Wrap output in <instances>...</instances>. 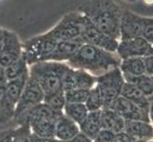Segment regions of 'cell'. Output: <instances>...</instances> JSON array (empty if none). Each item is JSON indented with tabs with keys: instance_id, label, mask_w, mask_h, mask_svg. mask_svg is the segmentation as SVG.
Listing matches in <instances>:
<instances>
[{
	"instance_id": "obj_1",
	"label": "cell",
	"mask_w": 153,
	"mask_h": 142,
	"mask_svg": "<svg viewBox=\"0 0 153 142\" xmlns=\"http://www.w3.org/2000/svg\"><path fill=\"white\" fill-rule=\"evenodd\" d=\"M123 10L114 0H87L77 9L102 32L118 41Z\"/></svg>"
},
{
	"instance_id": "obj_2",
	"label": "cell",
	"mask_w": 153,
	"mask_h": 142,
	"mask_svg": "<svg viewBox=\"0 0 153 142\" xmlns=\"http://www.w3.org/2000/svg\"><path fill=\"white\" fill-rule=\"evenodd\" d=\"M68 65L74 69H83L98 77L114 67H119L121 59L116 52H109L98 46L83 44Z\"/></svg>"
},
{
	"instance_id": "obj_3",
	"label": "cell",
	"mask_w": 153,
	"mask_h": 142,
	"mask_svg": "<svg viewBox=\"0 0 153 142\" xmlns=\"http://www.w3.org/2000/svg\"><path fill=\"white\" fill-rule=\"evenodd\" d=\"M62 114L52 110L44 102H41L15 122L18 126L29 125L30 132L38 136L55 138L56 122Z\"/></svg>"
},
{
	"instance_id": "obj_4",
	"label": "cell",
	"mask_w": 153,
	"mask_h": 142,
	"mask_svg": "<svg viewBox=\"0 0 153 142\" xmlns=\"http://www.w3.org/2000/svg\"><path fill=\"white\" fill-rule=\"evenodd\" d=\"M67 63L44 61L29 66V74L37 82L44 94L61 90L63 76L68 69Z\"/></svg>"
},
{
	"instance_id": "obj_5",
	"label": "cell",
	"mask_w": 153,
	"mask_h": 142,
	"mask_svg": "<svg viewBox=\"0 0 153 142\" xmlns=\"http://www.w3.org/2000/svg\"><path fill=\"white\" fill-rule=\"evenodd\" d=\"M84 22L85 16L81 13L78 10L71 12L66 13L59 22L46 33L57 42L80 39Z\"/></svg>"
},
{
	"instance_id": "obj_6",
	"label": "cell",
	"mask_w": 153,
	"mask_h": 142,
	"mask_svg": "<svg viewBox=\"0 0 153 142\" xmlns=\"http://www.w3.org/2000/svg\"><path fill=\"white\" fill-rule=\"evenodd\" d=\"M57 41L43 33L25 41L22 44V56L28 65L44 62L55 49Z\"/></svg>"
},
{
	"instance_id": "obj_7",
	"label": "cell",
	"mask_w": 153,
	"mask_h": 142,
	"mask_svg": "<svg viewBox=\"0 0 153 142\" xmlns=\"http://www.w3.org/2000/svg\"><path fill=\"white\" fill-rule=\"evenodd\" d=\"M125 80L119 67H114L97 77L98 86L103 99V108H109L121 96Z\"/></svg>"
},
{
	"instance_id": "obj_8",
	"label": "cell",
	"mask_w": 153,
	"mask_h": 142,
	"mask_svg": "<svg viewBox=\"0 0 153 142\" xmlns=\"http://www.w3.org/2000/svg\"><path fill=\"white\" fill-rule=\"evenodd\" d=\"M45 94L41 89L40 85L31 77H29L26 83L24 91L21 95L18 102L15 105V112L13 120L14 122L27 114L31 108L37 104L43 102Z\"/></svg>"
},
{
	"instance_id": "obj_9",
	"label": "cell",
	"mask_w": 153,
	"mask_h": 142,
	"mask_svg": "<svg viewBox=\"0 0 153 142\" xmlns=\"http://www.w3.org/2000/svg\"><path fill=\"white\" fill-rule=\"evenodd\" d=\"M80 39L83 44L95 46L109 52H116L119 44L118 40L109 37L108 35L102 32L86 16Z\"/></svg>"
},
{
	"instance_id": "obj_10",
	"label": "cell",
	"mask_w": 153,
	"mask_h": 142,
	"mask_svg": "<svg viewBox=\"0 0 153 142\" xmlns=\"http://www.w3.org/2000/svg\"><path fill=\"white\" fill-rule=\"evenodd\" d=\"M22 56V43L17 34L4 29V41L0 52V65L6 67Z\"/></svg>"
},
{
	"instance_id": "obj_11",
	"label": "cell",
	"mask_w": 153,
	"mask_h": 142,
	"mask_svg": "<svg viewBox=\"0 0 153 142\" xmlns=\"http://www.w3.org/2000/svg\"><path fill=\"white\" fill-rule=\"evenodd\" d=\"M144 27V16L129 10H123L120 23V40L142 37Z\"/></svg>"
},
{
	"instance_id": "obj_12",
	"label": "cell",
	"mask_w": 153,
	"mask_h": 142,
	"mask_svg": "<svg viewBox=\"0 0 153 142\" xmlns=\"http://www.w3.org/2000/svg\"><path fill=\"white\" fill-rule=\"evenodd\" d=\"M149 42L143 37L120 40L116 54L121 61L133 57H145L149 55Z\"/></svg>"
},
{
	"instance_id": "obj_13",
	"label": "cell",
	"mask_w": 153,
	"mask_h": 142,
	"mask_svg": "<svg viewBox=\"0 0 153 142\" xmlns=\"http://www.w3.org/2000/svg\"><path fill=\"white\" fill-rule=\"evenodd\" d=\"M109 108L114 110L125 120H141V121L146 122L150 121L149 113L122 96L116 99Z\"/></svg>"
},
{
	"instance_id": "obj_14",
	"label": "cell",
	"mask_w": 153,
	"mask_h": 142,
	"mask_svg": "<svg viewBox=\"0 0 153 142\" xmlns=\"http://www.w3.org/2000/svg\"><path fill=\"white\" fill-rule=\"evenodd\" d=\"M82 45L83 42L81 41V39L57 42L55 49L51 53V55L47 58L46 61L68 63L72 57L75 56Z\"/></svg>"
},
{
	"instance_id": "obj_15",
	"label": "cell",
	"mask_w": 153,
	"mask_h": 142,
	"mask_svg": "<svg viewBox=\"0 0 153 142\" xmlns=\"http://www.w3.org/2000/svg\"><path fill=\"white\" fill-rule=\"evenodd\" d=\"M125 132L134 140L149 141L153 138V127L149 122L141 120H125Z\"/></svg>"
},
{
	"instance_id": "obj_16",
	"label": "cell",
	"mask_w": 153,
	"mask_h": 142,
	"mask_svg": "<svg viewBox=\"0 0 153 142\" xmlns=\"http://www.w3.org/2000/svg\"><path fill=\"white\" fill-rule=\"evenodd\" d=\"M79 133H80L79 125L66 117L64 114H62L56 122L55 138L60 142L68 141L76 136Z\"/></svg>"
},
{
	"instance_id": "obj_17",
	"label": "cell",
	"mask_w": 153,
	"mask_h": 142,
	"mask_svg": "<svg viewBox=\"0 0 153 142\" xmlns=\"http://www.w3.org/2000/svg\"><path fill=\"white\" fill-rule=\"evenodd\" d=\"M80 133L94 140L96 135L102 129L101 126V110L94 112H88L85 119L79 124Z\"/></svg>"
},
{
	"instance_id": "obj_18",
	"label": "cell",
	"mask_w": 153,
	"mask_h": 142,
	"mask_svg": "<svg viewBox=\"0 0 153 142\" xmlns=\"http://www.w3.org/2000/svg\"><path fill=\"white\" fill-rule=\"evenodd\" d=\"M101 126L117 134L125 131V119L111 108H103L101 110Z\"/></svg>"
},
{
	"instance_id": "obj_19",
	"label": "cell",
	"mask_w": 153,
	"mask_h": 142,
	"mask_svg": "<svg viewBox=\"0 0 153 142\" xmlns=\"http://www.w3.org/2000/svg\"><path fill=\"white\" fill-rule=\"evenodd\" d=\"M121 96L126 99H128L129 102H131L138 107H140L141 109H143L144 111L149 113V97H146L145 94L142 93L135 85L125 82L122 92H121Z\"/></svg>"
},
{
	"instance_id": "obj_20",
	"label": "cell",
	"mask_w": 153,
	"mask_h": 142,
	"mask_svg": "<svg viewBox=\"0 0 153 142\" xmlns=\"http://www.w3.org/2000/svg\"><path fill=\"white\" fill-rule=\"evenodd\" d=\"M30 77L29 71L24 73L18 78H15L13 80H10L5 85V89H6V94L10 101L12 102L14 105H16L19 99L22 95L26 83Z\"/></svg>"
},
{
	"instance_id": "obj_21",
	"label": "cell",
	"mask_w": 153,
	"mask_h": 142,
	"mask_svg": "<svg viewBox=\"0 0 153 142\" xmlns=\"http://www.w3.org/2000/svg\"><path fill=\"white\" fill-rule=\"evenodd\" d=\"M119 68L123 74L141 76L145 74V65L143 57H133L121 61Z\"/></svg>"
},
{
	"instance_id": "obj_22",
	"label": "cell",
	"mask_w": 153,
	"mask_h": 142,
	"mask_svg": "<svg viewBox=\"0 0 153 142\" xmlns=\"http://www.w3.org/2000/svg\"><path fill=\"white\" fill-rule=\"evenodd\" d=\"M15 105L10 101L5 85H0V123H7L13 119Z\"/></svg>"
},
{
	"instance_id": "obj_23",
	"label": "cell",
	"mask_w": 153,
	"mask_h": 142,
	"mask_svg": "<svg viewBox=\"0 0 153 142\" xmlns=\"http://www.w3.org/2000/svg\"><path fill=\"white\" fill-rule=\"evenodd\" d=\"M63 114L79 125L87 117L88 110L85 103H66Z\"/></svg>"
},
{
	"instance_id": "obj_24",
	"label": "cell",
	"mask_w": 153,
	"mask_h": 142,
	"mask_svg": "<svg viewBox=\"0 0 153 142\" xmlns=\"http://www.w3.org/2000/svg\"><path fill=\"white\" fill-rule=\"evenodd\" d=\"M43 102L54 111L63 113V110H64V107L67 103L65 93L61 89L57 92L45 94Z\"/></svg>"
},
{
	"instance_id": "obj_25",
	"label": "cell",
	"mask_w": 153,
	"mask_h": 142,
	"mask_svg": "<svg viewBox=\"0 0 153 142\" xmlns=\"http://www.w3.org/2000/svg\"><path fill=\"white\" fill-rule=\"evenodd\" d=\"M76 89H84V90H91L96 85L97 77L91 75L83 69H74Z\"/></svg>"
},
{
	"instance_id": "obj_26",
	"label": "cell",
	"mask_w": 153,
	"mask_h": 142,
	"mask_svg": "<svg viewBox=\"0 0 153 142\" xmlns=\"http://www.w3.org/2000/svg\"><path fill=\"white\" fill-rule=\"evenodd\" d=\"M28 71H29V65L26 63L23 56H21L18 60H16L13 64H10L5 67V74H6L8 81L18 78Z\"/></svg>"
},
{
	"instance_id": "obj_27",
	"label": "cell",
	"mask_w": 153,
	"mask_h": 142,
	"mask_svg": "<svg viewBox=\"0 0 153 142\" xmlns=\"http://www.w3.org/2000/svg\"><path fill=\"white\" fill-rule=\"evenodd\" d=\"M85 105L88 108V112L99 111V110L103 109V99L97 85H95L88 91V95L85 102Z\"/></svg>"
},
{
	"instance_id": "obj_28",
	"label": "cell",
	"mask_w": 153,
	"mask_h": 142,
	"mask_svg": "<svg viewBox=\"0 0 153 142\" xmlns=\"http://www.w3.org/2000/svg\"><path fill=\"white\" fill-rule=\"evenodd\" d=\"M61 89L64 93H68L76 89V82H75V76H74V68L68 67V69L63 76Z\"/></svg>"
},
{
	"instance_id": "obj_29",
	"label": "cell",
	"mask_w": 153,
	"mask_h": 142,
	"mask_svg": "<svg viewBox=\"0 0 153 142\" xmlns=\"http://www.w3.org/2000/svg\"><path fill=\"white\" fill-rule=\"evenodd\" d=\"M89 90L74 89V90L65 93L67 103H85Z\"/></svg>"
},
{
	"instance_id": "obj_30",
	"label": "cell",
	"mask_w": 153,
	"mask_h": 142,
	"mask_svg": "<svg viewBox=\"0 0 153 142\" xmlns=\"http://www.w3.org/2000/svg\"><path fill=\"white\" fill-rule=\"evenodd\" d=\"M142 37L147 42L153 41V17H144V27Z\"/></svg>"
},
{
	"instance_id": "obj_31",
	"label": "cell",
	"mask_w": 153,
	"mask_h": 142,
	"mask_svg": "<svg viewBox=\"0 0 153 142\" xmlns=\"http://www.w3.org/2000/svg\"><path fill=\"white\" fill-rule=\"evenodd\" d=\"M0 142H17V128L1 131Z\"/></svg>"
},
{
	"instance_id": "obj_32",
	"label": "cell",
	"mask_w": 153,
	"mask_h": 142,
	"mask_svg": "<svg viewBox=\"0 0 153 142\" xmlns=\"http://www.w3.org/2000/svg\"><path fill=\"white\" fill-rule=\"evenodd\" d=\"M115 134L107 129H101L93 142H113Z\"/></svg>"
},
{
	"instance_id": "obj_33",
	"label": "cell",
	"mask_w": 153,
	"mask_h": 142,
	"mask_svg": "<svg viewBox=\"0 0 153 142\" xmlns=\"http://www.w3.org/2000/svg\"><path fill=\"white\" fill-rule=\"evenodd\" d=\"M30 128L29 125H20L17 127V142H30Z\"/></svg>"
},
{
	"instance_id": "obj_34",
	"label": "cell",
	"mask_w": 153,
	"mask_h": 142,
	"mask_svg": "<svg viewBox=\"0 0 153 142\" xmlns=\"http://www.w3.org/2000/svg\"><path fill=\"white\" fill-rule=\"evenodd\" d=\"M145 65V74L153 77V56L147 55L143 57Z\"/></svg>"
},
{
	"instance_id": "obj_35",
	"label": "cell",
	"mask_w": 153,
	"mask_h": 142,
	"mask_svg": "<svg viewBox=\"0 0 153 142\" xmlns=\"http://www.w3.org/2000/svg\"><path fill=\"white\" fill-rule=\"evenodd\" d=\"M134 139L129 135L126 134L125 131L115 134L113 142H133Z\"/></svg>"
},
{
	"instance_id": "obj_36",
	"label": "cell",
	"mask_w": 153,
	"mask_h": 142,
	"mask_svg": "<svg viewBox=\"0 0 153 142\" xmlns=\"http://www.w3.org/2000/svg\"><path fill=\"white\" fill-rule=\"evenodd\" d=\"M30 142H60V141H58L56 138H42V136H38L31 133L30 135Z\"/></svg>"
},
{
	"instance_id": "obj_37",
	"label": "cell",
	"mask_w": 153,
	"mask_h": 142,
	"mask_svg": "<svg viewBox=\"0 0 153 142\" xmlns=\"http://www.w3.org/2000/svg\"><path fill=\"white\" fill-rule=\"evenodd\" d=\"M63 142H93V140H91V138H88V136H86L85 135H83L82 133H79L73 138L68 140V141H63Z\"/></svg>"
},
{
	"instance_id": "obj_38",
	"label": "cell",
	"mask_w": 153,
	"mask_h": 142,
	"mask_svg": "<svg viewBox=\"0 0 153 142\" xmlns=\"http://www.w3.org/2000/svg\"><path fill=\"white\" fill-rule=\"evenodd\" d=\"M8 80L6 74H5V67L0 65V85H5L7 83Z\"/></svg>"
},
{
	"instance_id": "obj_39",
	"label": "cell",
	"mask_w": 153,
	"mask_h": 142,
	"mask_svg": "<svg viewBox=\"0 0 153 142\" xmlns=\"http://www.w3.org/2000/svg\"><path fill=\"white\" fill-rule=\"evenodd\" d=\"M149 119L153 121V95L149 97Z\"/></svg>"
},
{
	"instance_id": "obj_40",
	"label": "cell",
	"mask_w": 153,
	"mask_h": 142,
	"mask_svg": "<svg viewBox=\"0 0 153 142\" xmlns=\"http://www.w3.org/2000/svg\"><path fill=\"white\" fill-rule=\"evenodd\" d=\"M3 41H4V29L0 28V52H1L2 49Z\"/></svg>"
},
{
	"instance_id": "obj_41",
	"label": "cell",
	"mask_w": 153,
	"mask_h": 142,
	"mask_svg": "<svg viewBox=\"0 0 153 142\" xmlns=\"http://www.w3.org/2000/svg\"><path fill=\"white\" fill-rule=\"evenodd\" d=\"M149 55L153 56V41L149 42Z\"/></svg>"
},
{
	"instance_id": "obj_42",
	"label": "cell",
	"mask_w": 153,
	"mask_h": 142,
	"mask_svg": "<svg viewBox=\"0 0 153 142\" xmlns=\"http://www.w3.org/2000/svg\"><path fill=\"white\" fill-rule=\"evenodd\" d=\"M126 2H129V3H134V2H137L138 0H125Z\"/></svg>"
},
{
	"instance_id": "obj_43",
	"label": "cell",
	"mask_w": 153,
	"mask_h": 142,
	"mask_svg": "<svg viewBox=\"0 0 153 142\" xmlns=\"http://www.w3.org/2000/svg\"><path fill=\"white\" fill-rule=\"evenodd\" d=\"M133 142H146V141H143V140H134Z\"/></svg>"
},
{
	"instance_id": "obj_44",
	"label": "cell",
	"mask_w": 153,
	"mask_h": 142,
	"mask_svg": "<svg viewBox=\"0 0 153 142\" xmlns=\"http://www.w3.org/2000/svg\"><path fill=\"white\" fill-rule=\"evenodd\" d=\"M146 142H153L152 140H149V141H146Z\"/></svg>"
},
{
	"instance_id": "obj_45",
	"label": "cell",
	"mask_w": 153,
	"mask_h": 142,
	"mask_svg": "<svg viewBox=\"0 0 153 142\" xmlns=\"http://www.w3.org/2000/svg\"><path fill=\"white\" fill-rule=\"evenodd\" d=\"M151 80H152V85H153V77H151Z\"/></svg>"
}]
</instances>
